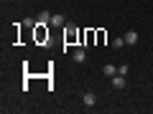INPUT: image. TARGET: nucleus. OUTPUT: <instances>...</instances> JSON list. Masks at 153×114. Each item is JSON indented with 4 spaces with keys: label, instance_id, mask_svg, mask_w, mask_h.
<instances>
[{
    "label": "nucleus",
    "instance_id": "9",
    "mask_svg": "<svg viewBox=\"0 0 153 114\" xmlns=\"http://www.w3.org/2000/svg\"><path fill=\"white\" fill-rule=\"evenodd\" d=\"M125 46H128V43H125V38H123V36H120V38H115V41H112V48H115V51L125 48Z\"/></svg>",
    "mask_w": 153,
    "mask_h": 114
},
{
    "label": "nucleus",
    "instance_id": "5",
    "mask_svg": "<svg viewBox=\"0 0 153 114\" xmlns=\"http://www.w3.org/2000/svg\"><path fill=\"white\" fill-rule=\"evenodd\" d=\"M123 38H125V43H128V46H135V43H138V38H140V36H138L135 31H128V33H125Z\"/></svg>",
    "mask_w": 153,
    "mask_h": 114
},
{
    "label": "nucleus",
    "instance_id": "3",
    "mask_svg": "<svg viewBox=\"0 0 153 114\" xmlns=\"http://www.w3.org/2000/svg\"><path fill=\"white\" fill-rule=\"evenodd\" d=\"M36 26H51V13H38V18H36Z\"/></svg>",
    "mask_w": 153,
    "mask_h": 114
},
{
    "label": "nucleus",
    "instance_id": "4",
    "mask_svg": "<svg viewBox=\"0 0 153 114\" xmlns=\"http://www.w3.org/2000/svg\"><path fill=\"white\" fill-rule=\"evenodd\" d=\"M82 102H84V107H94V104H97V94H92V91H84Z\"/></svg>",
    "mask_w": 153,
    "mask_h": 114
},
{
    "label": "nucleus",
    "instance_id": "7",
    "mask_svg": "<svg viewBox=\"0 0 153 114\" xmlns=\"http://www.w3.org/2000/svg\"><path fill=\"white\" fill-rule=\"evenodd\" d=\"M102 74H105V76H110V79H112V76L117 74V66H112V64H105V66H102Z\"/></svg>",
    "mask_w": 153,
    "mask_h": 114
},
{
    "label": "nucleus",
    "instance_id": "6",
    "mask_svg": "<svg viewBox=\"0 0 153 114\" xmlns=\"http://www.w3.org/2000/svg\"><path fill=\"white\" fill-rule=\"evenodd\" d=\"M44 28H46V26H36V38H38V41H46V43H49V33H46Z\"/></svg>",
    "mask_w": 153,
    "mask_h": 114
},
{
    "label": "nucleus",
    "instance_id": "8",
    "mask_svg": "<svg viewBox=\"0 0 153 114\" xmlns=\"http://www.w3.org/2000/svg\"><path fill=\"white\" fill-rule=\"evenodd\" d=\"M64 20L66 18L61 15V13H54V15H51V26H64Z\"/></svg>",
    "mask_w": 153,
    "mask_h": 114
},
{
    "label": "nucleus",
    "instance_id": "11",
    "mask_svg": "<svg viewBox=\"0 0 153 114\" xmlns=\"http://www.w3.org/2000/svg\"><path fill=\"white\" fill-rule=\"evenodd\" d=\"M23 26H28V28H36V20H33V18H26V23H23Z\"/></svg>",
    "mask_w": 153,
    "mask_h": 114
},
{
    "label": "nucleus",
    "instance_id": "2",
    "mask_svg": "<svg viewBox=\"0 0 153 114\" xmlns=\"http://www.w3.org/2000/svg\"><path fill=\"white\" fill-rule=\"evenodd\" d=\"M84 58H87V51H84L82 46H79V48H74V53H71V61H74V64H82Z\"/></svg>",
    "mask_w": 153,
    "mask_h": 114
},
{
    "label": "nucleus",
    "instance_id": "1",
    "mask_svg": "<svg viewBox=\"0 0 153 114\" xmlns=\"http://www.w3.org/2000/svg\"><path fill=\"white\" fill-rule=\"evenodd\" d=\"M112 89H117V91L125 89V74H115L112 76Z\"/></svg>",
    "mask_w": 153,
    "mask_h": 114
},
{
    "label": "nucleus",
    "instance_id": "10",
    "mask_svg": "<svg viewBox=\"0 0 153 114\" xmlns=\"http://www.w3.org/2000/svg\"><path fill=\"white\" fill-rule=\"evenodd\" d=\"M74 38H76V31H74V28H69V33H66V43H71Z\"/></svg>",
    "mask_w": 153,
    "mask_h": 114
}]
</instances>
